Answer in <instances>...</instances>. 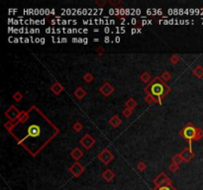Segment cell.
<instances>
[{
    "mask_svg": "<svg viewBox=\"0 0 203 190\" xmlns=\"http://www.w3.org/2000/svg\"><path fill=\"white\" fill-rule=\"evenodd\" d=\"M136 33H138V30H136V29H132V30H131V34H132V35L136 34Z\"/></svg>",
    "mask_w": 203,
    "mask_h": 190,
    "instance_id": "obj_9",
    "label": "cell"
},
{
    "mask_svg": "<svg viewBox=\"0 0 203 190\" xmlns=\"http://www.w3.org/2000/svg\"><path fill=\"white\" fill-rule=\"evenodd\" d=\"M18 42H20V39H18V38L14 39V43H18Z\"/></svg>",
    "mask_w": 203,
    "mask_h": 190,
    "instance_id": "obj_21",
    "label": "cell"
},
{
    "mask_svg": "<svg viewBox=\"0 0 203 190\" xmlns=\"http://www.w3.org/2000/svg\"><path fill=\"white\" fill-rule=\"evenodd\" d=\"M135 14L140 15L141 14V10H140V9H136V11H135Z\"/></svg>",
    "mask_w": 203,
    "mask_h": 190,
    "instance_id": "obj_14",
    "label": "cell"
},
{
    "mask_svg": "<svg viewBox=\"0 0 203 190\" xmlns=\"http://www.w3.org/2000/svg\"><path fill=\"white\" fill-rule=\"evenodd\" d=\"M61 33V29H57V34H60Z\"/></svg>",
    "mask_w": 203,
    "mask_h": 190,
    "instance_id": "obj_24",
    "label": "cell"
},
{
    "mask_svg": "<svg viewBox=\"0 0 203 190\" xmlns=\"http://www.w3.org/2000/svg\"><path fill=\"white\" fill-rule=\"evenodd\" d=\"M120 40H121V39H120V37H118V36H117V37L115 38V42H116V43H120Z\"/></svg>",
    "mask_w": 203,
    "mask_h": 190,
    "instance_id": "obj_12",
    "label": "cell"
},
{
    "mask_svg": "<svg viewBox=\"0 0 203 190\" xmlns=\"http://www.w3.org/2000/svg\"><path fill=\"white\" fill-rule=\"evenodd\" d=\"M83 33H84V34H87V33H88V30H87V29H83Z\"/></svg>",
    "mask_w": 203,
    "mask_h": 190,
    "instance_id": "obj_25",
    "label": "cell"
},
{
    "mask_svg": "<svg viewBox=\"0 0 203 190\" xmlns=\"http://www.w3.org/2000/svg\"><path fill=\"white\" fill-rule=\"evenodd\" d=\"M40 14H41V15H44V14H45V10H44V9H40Z\"/></svg>",
    "mask_w": 203,
    "mask_h": 190,
    "instance_id": "obj_18",
    "label": "cell"
},
{
    "mask_svg": "<svg viewBox=\"0 0 203 190\" xmlns=\"http://www.w3.org/2000/svg\"><path fill=\"white\" fill-rule=\"evenodd\" d=\"M72 42H73V43H76V42H77V43H78V39L73 38V39H72Z\"/></svg>",
    "mask_w": 203,
    "mask_h": 190,
    "instance_id": "obj_22",
    "label": "cell"
},
{
    "mask_svg": "<svg viewBox=\"0 0 203 190\" xmlns=\"http://www.w3.org/2000/svg\"><path fill=\"white\" fill-rule=\"evenodd\" d=\"M93 41H94V42H98V41H99V39H94Z\"/></svg>",
    "mask_w": 203,
    "mask_h": 190,
    "instance_id": "obj_27",
    "label": "cell"
},
{
    "mask_svg": "<svg viewBox=\"0 0 203 190\" xmlns=\"http://www.w3.org/2000/svg\"><path fill=\"white\" fill-rule=\"evenodd\" d=\"M40 43L42 44V45H44V44H45V39H44V38H41V41H40Z\"/></svg>",
    "mask_w": 203,
    "mask_h": 190,
    "instance_id": "obj_17",
    "label": "cell"
},
{
    "mask_svg": "<svg viewBox=\"0 0 203 190\" xmlns=\"http://www.w3.org/2000/svg\"><path fill=\"white\" fill-rule=\"evenodd\" d=\"M109 13H110L111 15H115V10H114L113 8H111L110 10H109Z\"/></svg>",
    "mask_w": 203,
    "mask_h": 190,
    "instance_id": "obj_7",
    "label": "cell"
},
{
    "mask_svg": "<svg viewBox=\"0 0 203 190\" xmlns=\"http://www.w3.org/2000/svg\"><path fill=\"white\" fill-rule=\"evenodd\" d=\"M136 22H137V21H136V19H135V18H133V19L131 20V23L133 24V25H135V24H136Z\"/></svg>",
    "mask_w": 203,
    "mask_h": 190,
    "instance_id": "obj_15",
    "label": "cell"
},
{
    "mask_svg": "<svg viewBox=\"0 0 203 190\" xmlns=\"http://www.w3.org/2000/svg\"><path fill=\"white\" fill-rule=\"evenodd\" d=\"M104 42H105V43H109V42H110V38L109 37H105Z\"/></svg>",
    "mask_w": 203,
    "mask_h": 190,
    "instance_id": "obj_10",
    "label": "cell"
},
{
    "mask_svg": "<svg viewBox=\"0 0 203 190\" xmlns=\"http://www.w3.org/2000/svg\"><path fill=\"white\" fill-rule=\"evenodd\" d=\"M61 43H66V42H67V39H66V38H61Z\"/></svg>",
    "mask_w": 203,
    "mask_h": 190,
    "instance_id": "obj_11",
    "label": "cell"
},
{
    "mask_svg": "<svg viewBox=\"0 0 203 190\" xmlns=\"http://www.w3.org/2000/svg\"><path fill=\"white\" fill-rule=\"evenodd\" d=\"M158 190H172V188H169V186H163V187H161Z\"/></svg>",
    "mask_w": 203,
    "mask_h": 190,
    "instance_id": "obj_4",
    "label": "cell"
},
{
    "mask_svg": "<svg viewBox=\"0 0 203 190\" xmlns=\"http://www.w3.org/2000/svg\"><path fill=\"white\" fill-rule=\"evenodd\" d=\"M51 14H55V10H54V9H52V10H51Z\"/></svg>",
    "mask_w": 203,
    "mask_h": 190,
    "instance_id": "obj_26",
    "label": "cell"
},
{
    "mask_svg": "<svg viewBox=\"0 0 203 190\" xmlns=\"http://www.w3.org/2000/svg\"><path fill=\"white\" fill-rule=\"evenodd\" d=\"M46 23V20L45 19H43V20H40V24L41 25H44V24Z\"/></svg>",
    "mask_w": 203,
    "mask_h": 190,
    "instance_id": "obj_16",
    "label": "cell"
},
{
    "mask_svg": "<svg viewBox=\"0 0 203 190\" xmlns=\"http://www.w3.org/2000/svg\"><path fill=\"white\" fill-rule=\"evenodd\" d=\"M46 33H47V34H51V33L53 34V28H47L46 29Z\"/></svg>",
    "mask_w": 203,
    "mask_h": 190,
    "instance_id": "obj_5",
    "label": "cell"
},
{
    "mask_svg": "<svg viewBox=\"0 0 203 190\" xmlns=\"http://www.w3.org/2000/svg\"><path fill=\"white\" fill-rule=\"evenodd\" d=\"M195 129H194L193 127H187L186 129L184 130V136L186 137V138L188 140H190V139H192L195 137Z\"/></svg>",
    "mask_w": 203,
    "mask_h": 190,
    "instance_id": "obj_1",
    "label": "cell"
},
{
    "mask_svg": "<svg viewBox=\"0 0 203 190\" xmlns=\"http://www.w3.org/2000/svg\"><path fill=\"white\" fill-rule=\"evenodd\" d=\"M152 91H153V93H154L155 95L156 94L160 95L161 92H163V87H161V85H160V84H156V85L153 86Z\"/></svg>",
    "mask_w": 203,
    "mask_h": 190,
    "instance_id": "obj_3",
    "label": "cell"
},
{
    "mask_svg": "<svg viewBox=\"0 0 203 190\" xmlns=\"http://www.w3.org/2000/svg\"><path fill=\"white\" fill-rule=\"evenodd\" d=\"M104 32L106 33V34L110 33V28H109V27H105V28H104Z\"/></svg>",
    "mask_w": 203,
    "mask_h": 190,
    "instance_id": "obj_6",
    "label": "cell"
},
{
    "mask_svg": "<svg viewBox=\"0 0 203 190\" xmlns=\"http://www.w3.org/2000/svg\"><path fill=\"white\" fill-rule=\"evenodd\" d=\"M40 41H41L40 38H36V39H35V43H40Z\"/></svg>",
    "mask_w": 203,
    "mask_h": 190,
    "instance_id": "obj_19",
    "label": "cell"
},
{
    "mask_svg": "<svg viewBox=\"0 0 203 190\" xmlns=\"http://www.w3.org/2000/svg\"><path fill=\"white\" fill-rule=\"evenodd\" d=\"M50 13H51V10H50V9H46V10H45V14L46 15H49Z\"/></svg>",
    "mask_w": 203,
    "mask_h": 190,
    "instance_id": "obj_13",
    "label": "cell"
},
{
    "mask_svg": "<svg viewBox=\"0 0 203 190\" xmlns=\"http://www.w3.org/2000/svg\"><path fill=\"white\" fill-rule=\"evenodd\" d=\"M28 134H29V136H31V137H37L40 134L39 127L36 126V125L31 126L30 128H29V130H28Z\"/></svg>",
    "mask_w": 203,
    "mask_h": 190,
    "instance_id": "obj_2",
    "label": "cell"
},
{
    "mask_svg": "<svg viewBox=\"0 0 203 190\" xmlns=\"http://www.w3.org/2000/svg\"><path fill=\"white\" fill-rule=\"evenodd\" d=\"M29 42H31V40L29 38H25V43H29Z\"/></svg>",
    "mask_w": 203,
    "mask_h": 190,
    "instance_id": "obj_23",
    "label": "cell"
},
{
    "mask_svg": "<svg viewBox=\"0 0 203 190\" xmlns=\"http://www.w3.org/2000/svg\"><path fill=\"white\" fill-rule=\"evenodd\" d=\"M87 43H88L87 38H83V44H87Z\"/></svg>",
    "mask_w": 203,
    "mask_h": 190,
    "instance_id": "obj_20",
    "label": "cell"
},
{
    "mask_svg": "<svg viewBox=\"0 0 203 190\" xmlns=\"http://www.w3.org/2000/svg\"><path fill=\"white\" fill-rule=\"evenodd\" d=\"M29 33H31V34H35V33H37V31H36V29H30V31H29Z\"/></svg>",
    "mask_w": 203,
    "mask_h": 190,
    "instance_id": "obj_8",
    "label": "cell"
}]
</instances>
